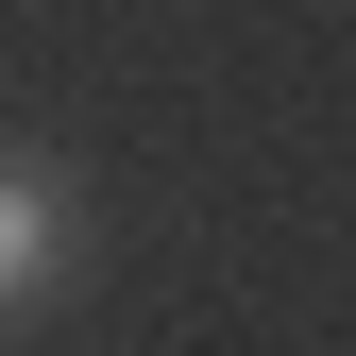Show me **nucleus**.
<instances>
[{
    "label": "nucleus",
    "instance_id": "1",
    "mask_svg": "<svg viewBox=\"0 0 356 356\" xmlns=\"http://www.w3.org/2000/svg\"><path fill=\"white\" fill-rule=\"evenodd\" d=\"M68 254H85V204H68L34 153H0V323H34V305H51Z\"/></svg>",
    "mask_w": 356,
    "mask_h": 356
}]
</instances>
